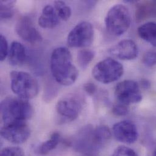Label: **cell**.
Listing matches in <instances>:
<instances>
[{"label": "cell", "mask_w": 156, "mask_h": 156, "mask_svg": "<svg viewBox=\"0 0 156 156\" xmlns=\"http://www.w3.org/2000/svg\"><path fill=\"white\" fill-rule=\"evenodd\" d=\"M9 62L12 66H20L26 59V51L24 46L19 42L13 41L9 51Z\"/></svg>", "instance_id": "obj_15"}, {"label": "cell", "mask_w": 156, "mask_h": 156, "mask_svg": "<svg viewBox=\"0 0 156 156\" xmlns=\"http://www.w3.org/2000/svg\"><path fill=\"white\" fill-rule=\"evenodd\" d=\"M59 23V17L54 7L46 5L38 18V24L44 29H54Z\"/></svg>", "instance_id": "obj_14"}, {"label": "cell", "mask_w": 156, "mask_h": 156, "mask_svg": "<svg viewBox=\"0 0 156 156\" xmlns=\"http://www.w3.org/2000/svg\"><path fill=\"white\" fill-rule=\"evenodd\" d=\"M139 37L154 47H156V23L150 21L140 26L137 30Z\"/></svg>", "instance_id": "obj_16"}, {"label": "cell", "mask_w": 156, "mask_h": 156, "mask_svg": "<svg viewBox=\"0 0 156 156\" xmlns=\"http://www.w3.org/2000/svg\"><path fill=\"white\" fill-rule=\"evenodd\" d=\"M115 95L119 103L129 106L139 103L142 95L139 84L134 80H126L119 83L115 89Z\"/></svg>", "instance_id": "obj_7"}, {"label": "cell", "mask_w": 156, "mask_h": 156, "mask_svg": "<svg viewBox=\"0 0 156 156\" xmlns=\"http://www.w3.org/2000/svg\"><path fill=\"white\" fill-rule=\"evenodd\" d=\"M10 86L18 97L29 100L37 96L39 85L36 78L27 73L13 71L10 73Z\"/></svg>", "instance_id": "obj_3"}, {"label": "cell", "mask_w": 156, "mask_h": 156, "mask_svg": "<svg viewBox=\"0 0 156 156\" xmlns=\"http://www.w3.org/2000/svg\"><path fill=\"white\" fill-rule=\"evenodd\" d=\"M15 30L17 34L26 41L36 44L42 41L40 32L34 26L31 20L27 16L21 18L16 23Z\"/></svg>", "instance_id": "obj_12"}, {"label": "cell", "mask_w": 156, "mask_h": 156, "mask_svg": "<svg viewBox=\"0 0 156 156\" xmlns=\"http://www.w3.org/2000/svg\"><path fill=\"white\" fill-rule=\"evenodd\" d=\"M156 14V4L154 2L147 3L139 7L136 11V18L138 20H142L148 16Z\"/></svg>", "instance_id": "obj_19"}, {"label": "cell", "mask_w": 156, "mask_h": 156, "mask_svg": "<svg viewBox=\"0 0 156 156\" xmlns=\"http://www.w3.org/2000/svg\"><path fill=\"white\" fill-rule=\"evenodd\" d=\"M50 68L53 77L62 85L70 86L78 78V70L73 63L71 53L66 48L60 47L54 50Z\"/></svg>", "instance_id": "obj_1"}, {"label": "cell", "mask_w": 156, "mask_h": 156, "mask_svg": "<svg viewBox=\"0 0 156 156\" xmlns=\"http://www.w3.org/2000/svg\"><path fill=\"white\" fill-rule=\"evenodd\" d=\"M112 133L120 142L132 144L138 139V131L136 125L129 120H124L115 123L112 128Z\"/></svg>", "instance_id": "obj_10"}, {"label": "cell", "mask_w": 156, "mask_h": 156, "mask_svg": "<svg viewBox=\"0 0 156 156\" xmlns=\"http://www.w3.org/2000/svg\"><path fill=\"white\" fill-rule=\"evenodd\" d=\"M123 65L111 58L98 62L92 71L94 78L103 84H109L117 81L123 76Z\"/></svg>", "instance_id": "obj_5"}, {"label": "cell", "mask_w": 156, "mask_h": 156, "mask_svg": "<svg viewBox=\"0 0 156 156\" xmlns=\"http://www.w3.org/2000/svg\"><path fill=\"white\" fill-rule=\"evenodd\" d=\"M0 60L4 61L9 55L8 43L6 38L2 34L0 35Z\"/></svg>", "instance_id": "obj_27"}, {"label": "cell", "mask_w": 156, "mask_h": 156, "mask_svg": "<svg viewBox=\"0 0 156 156\" xmlns=\"http://www.w3.org/2000/svg\"><path fill=\"white\" fill-rule=\"evenodd\" d=\"M95 57V52L90 50H81L77 54V62L81 68L85 69Z\"/></svg>", "instance_id": "obj_20"}, {"label": "cell", "mask_w": 156, "mask_h": 156, "mask_svg": "<svg viewBox=\"0 0 156 156\" xmlns=\"http://www.w3.org/2000/svg\"><path fill=\"white\" fill-rule=\"evenodd\" d=\"M92 126L84 127L77 134L73 142L74 148L77 151L87 156H94L100 148Z\"/></svg>", "instance_id": "obj_8"}, {"label": "cell", "mask_w": 156, "mask_h": 156, "mask_svg": "<svg viewBox=\"0 0 156 156\" xmlns=\"http://www.w3.org/2000/svg\"><path fill=\"white\" fill-rule=\"evenodd\" d=\"M114 57L123 60H131L137 57L138 48L136 43L131 40H123L109 49Z\"/></svg>", "instance_id": "obj_13"}, {"label": "cell", "mask_w": 156, "mask_h": 156, "mask_svg": "<svg viewBox=\"0 0 156 156\" xmlns=\"http://www.w3.org/2000/svg\"><path fill=\"white\" fill-rule=\"evenodd\" d=\"M144 64L148 67H152L156 65V51L151 50L147 52L143 57Z\"/></svg>", "instance_id": "obj_25"}, {"label": "cell", "mask_w": 156, "mask_h": 156, "mask_svg": "<svg viewBox=\"0 0 156 156\" xmlns=\"http://www.w3.org/2000/svg\"><path fill=\"white\" fill-rule=\"evenodd\" d=\"M15 1H1V18L2 19H8L13 16L14 14L13 7L15 4Z\"/></svg>", "instance_id": "obj_22"}, {"label": "cell", "mask_w": 156, "mask_h": 156, "mask_svg": "<svg viewBox=\"0 0 156 156\" xmlns=\"http://www.w3.org/2000/svg\"><path fill=\"white\" fill-rule=\"evenodd\" d=\"M96 139L101 148L103 147L111 139L112 133L108 126L100 125L94 129Z\"/></svg>", "instance_id": "obj_18"}, {"label": "cell", "mask_w": 156, "mask_h": 156, "mask_svg": "<svg viewBox=\"0 0 156 156\" xmlns=\"http://www.w3.org/2000/svg\"></svg>", "instance_id": "obj_31"}, {"label": "cell", "mask_w": 156, "mask_h": 156, "mask_svg": "<svg viewBox=\"0 0 156 156\" xmlns=\"http://www.w3.org/2000/svg\"><path fill=\"white\" fill-rule=\"evenodd\" d=\"M94 29L88 21H81L69 32L67 43L71 48H85L90 46L94 41Z\"/></svg>", "instance_id": "obj_6"}, {"label": "cell", "mask_w": 156, "mask_h": 156, "mask_svg": "<svg viewBox=\"0 0 156 156\" xmlns=\"http://www.w3.org/2000/svg\"><path fill=\"white\" fill-rule=\"evenodd\" d=\"M1 113L4 125L26 124L34 114L28 100L19 97H7L1 103Z\"/></svg>", "instance_id": "obj_2"}, {"label": "cell", "mask_w": 156, "mask_h": 156, "mask_svg": "<svg viewBox=\"0 0 156 156\" xmlns=\"http://www.w3.org/2000/svg\"><path fill=\"white\" fill-rule=\"evenodd\" d=\"M81 106L78 100L74 97H66L60 100L56 105V111L62 120L72 122L78 117Z\"/></svg>", "instance_id": "obj_11"}, {"label": "cell", "mask_w": 156, "mask_h": 156, "mask_svg": "<svg viewBox=\"0 0 156 156\" xmlns=\"http://www.w3.org/2000/svg\"><path fill=\"white\" fill-rule=\"evenodd\" d=\"M83 89L85 92L90 95H94L97 91V86L92 83H87L84 84Z\"/></svg>", "instance_id": "obj_28"}, {"label": "cell", "mask_w": 156, "mask_h": 156, "mask_svg": "<svg viewBox=\"0 0 156 156\" xmlns=\"http://www.w3.org/2000/svg\"><path fill=\"white\" fill-rule=\"evenodd\" d=\"M111 156H137L136 151L127 147L120 146L117 147Z\"/></svg>", "instance_id": "obj_24"}, {"label": "cell", "mask_w": 156, "mask_h": 156, "mask_svg": "<svg viewBox=\"0 0 156 156\" xmlns=\"http://www.w3.org/2000/svg\"><path fill=\"white\" fill-rule=\"evenodd\" d=\"M1 136L13 144L26 142L30 136V130L27 124L4 125L1 129Z\"/></svg>", "instance_id": "obj_9"}, {"label": "cell", "mask_w": 156, "mask_h": 156, "mask_svg": "<svg viewBox=\"0 0 156 156\" xmlns=\"http://www.w3.org/2000/svg\"><path fill=\"white\" fill-rule=\"evenodd\" d=\"M142 86L144 87V88H148L149 87H150V82L148 81V80H142Z\"/></svg>", "instance_id": "obj_29"}, {"label": "cell", "mask_w": 156, "mask_h": 156, "mask_svg": "<svg viewBox=\"0 0 156 156\" xmlns=\"http://www.w3.org/2000/svg\"><path fill=\"white\" fill-rule=\"evenodd\" d=\"M60 135L58 133L55 132L52 134L50 138L41 144L38 148L37 152L41 156H46L51 151L54 150L60 142Z\"/></svg>", "instance_id": "obj_17"}, {"label": "cell", "mask_w": 156, "mask_h": 156, "mask_svg": "<svg viewBox=\"0 0 156 156\" xmlns=\"http://www.w3.org/2000/svg\"><path fill=\"white\" fill-rule=\"evenodd\" d=\"M131 23L128 9L124 5L117 4L111 8L105 18L108 31L112 35L119 37L129 28Z\"/></svg>", "instance_id": "obj_4"}, {"label": "cell", "mask_w": 156, "mask_h": 156, "mask_svg": "<svg viewBox=\"0 0 156 156\" xmlns=\"http://www.w3.org/2000/svg\"><path fill=\"white\" fill-rule=\"evenodd\" d=\"M1 156H24V153L20 147H10L4 148L1 152Z\"/></svg>", "instance_id": "obj_23"}, {"label": "cell", "mask_w": 156, "mask_h": 156, "mask_svg": "<svg viewBox=\"0 0 156 156\" xmlns=\"http://www.w3.org/2000/svg\"><path fill=\"white\" fill-rule=\"evenodd\" d=\"M112 112L117 116H125L129 112L128 106L118 102L113 106Z\"/></svg>", "instance_id": "obj_26"}, {"label": "cell", "mask_w": 156, "mask_h": 156, "mask_svg": "<svg viewBox=\"0 0 156 156\" xmlns=\"http://www.w3.org/2000/svg\"><path fill=\"white\" fill-rule=\"evenodd\" d=\"M153 156H156V148L154 150V151L153 152Z\"/></svg>", "instance_id": "obj_30"}, {"label": "cell", "mask_w": 156, "mask_h": 156, "mask_svg": "<svg viewBox=\"0 0 156 156\" xmlns=\"http://www.w3.org/2000/svg\"><path fill=\"white\" fill-rule=\"evenodd\" d=\"M54 8L59 17L63 21H67L71 16V9L64 1H56L54 2Z\"/></svg>", "instance_id": "obj_21"}]
</instances>
